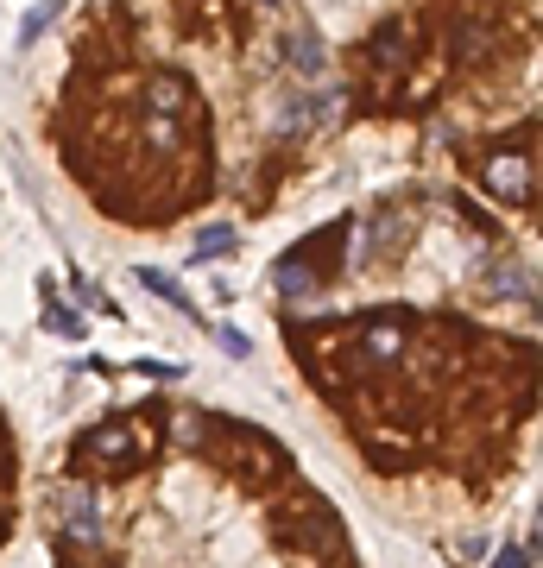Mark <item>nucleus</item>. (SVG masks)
Masks as SVG:
<instances>
[{"label": "nucleus", "instance_id": "1", "mask_svg": "<svg viewBox=\"0 0 543 568\" xmlns=\"http://www.w3.org/2000/svg\"><path fill=\"white\" fill-rule=\"evenodd\" d=\"M158 411L165 404H139L133 417H120V423H102V430H89V436H76V449H70V461L83 474H127V468H139V461H152V449H158Z\"/></svg>", "mask_w": 543, "mask_h": 568}, {"label": "nucleus", "instance_id": "2", "mask_svg": "<svg viewBox=\"0 0 543 568\" xmlns=\"http://www.w3.org/2000/svg\"><path fill=\"white\" fill-rule=\"evenodd\" d=\"M51 524H57V550L64 556H95L108 543V524H102V512H95L89 480L51 486Z\"/></svg>", "mask_w": 543, "mask_h": 568}, {"label": "nucleus", "instance_id": "3", "mask_svg": "<svg viewBox=\"0 0 543 568\" xmlns=\"http://www.w3.org/2000/svg\"><path fill=\"white\" fill-rule=\"evenodd\" d=\"M474 177L506 202V209H525V202H531V158L525 152H487V158H474Z\"/></svg>", "mask_w": 543, "mask_h": 568}, {"label": "nucleus", "instance_id": "4", "mask_svg": "<svg viewBox=\"0 0 543 568\" xmlns=\"http://www.w3.org/2000/svg\"><path fill=\"white\" fill-rule=\"evenodd\" d=\"M139 284H146V291H158V297L171 303V310H190V316H196V303H190V291H184L177 278H165V272H152V266H146V272H139Z\"/></svg>", "mask_w": 543, "mask_h": 568}, {"label": "nucleus", "instance_id": "5", "mask_svg": "<svg viewBox=\"0 0 543 568\" xmlns=\"http://www.w3.org/2000/svg\"><path fill=\"white\" fill-rule=\"evenodd\" d=\"M57 13H64V7H57V0H38V7L26 13V26H19V51H26V45H32V38H38V32H45V26H51V19H57Z\"/></svg>", "mask_w": 543, "mask_h": 568}, {"label": "nucleus", "instance_id": "6", "mask_svg": "<svg viewBox=\"0 0 543 568\" xmlns=\"http://www.w3.org/2000/svg\"><path fill=\"white\" fill-rule=\"evenodd\" d=\"M297 70H304V76H323V38L297 32Z\"/></svg>", "mask_w": 543, "mask_h": 568}, {"label": "nucleus", "instance_id": "7", "mask_svg": "<svg viewBox=\"0 0 543 568\" xmlns=\"http://www.w3.org/2000/svg\"><path fill=\"white\" fill-rule=\"evenodd\" d=\"M228 247H234V228H203V234H196V253H203V259L228 253Z\"/></svg>", "mask_w": 543, "mask_h": 568}]
</instances>
